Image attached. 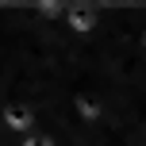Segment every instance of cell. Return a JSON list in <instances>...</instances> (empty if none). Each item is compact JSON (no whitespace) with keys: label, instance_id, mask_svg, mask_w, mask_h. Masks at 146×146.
Masks as SVG:
<instances>
[{"label":"cell","instance_id":"6da1fadb","mask_svg":"<svg viewBox=\"0 0 146 146\" xmlns=\"http://www.w3.org/2000/svg\"><path fill=\"white\" fill-rule=\"evenodd\" d=\"M0 127H4L8 135H15V139H31V135L38 131V115H35V108L23 104V100H4Z\"/></svg>","mask_w":146,"mask_h":146},{"label":"cell","instance_id":"7a4b0ae2","mask_svg":"<svg viewBox=\"0 0 146 146\" xmlns=\"http://www.w3.org/2000/svg\"><path fill=\"white\" fill-rule=\"evenodd\" d=\"M23 146H58V142H54L50 135H42V131H35V135H31V139H23Z\"/></svg>","mask_w":146,"mask_h":146},{"label":"cell","instance_id":"3957f363","mask_svg":"<svg viewBox=\"0 0 146 146\" xmlns=\"http://www.w3.org/2000/svg\"><path fill=\"white\" fill-rule=\"evenodd\" d=\"M142 50H146V35H142Z\"/></svg>","mask_w":146,"mask_h":146}]
</instances>
